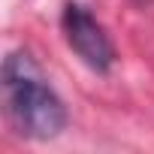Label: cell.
I'll list each match as a JSON object with an SVG mask.
<instances>
[{
	"mask_svg": "<svg viewBox=\"0 0 154 154\" xmlns=\"http://www.w3.org/2000/svg\"><path fill=\"white\" fill-rule=\"evenodd\" d=\"M3 94L12 124L27 139H54L66 127V109L60 97L45 85L39 66L27 51H12L6 57Z\"/></svg>",
	"mask_w": 154,
	"mask_h": 154,
	"instance_id": "obj_1",
	"label": "cell"
},
{
	"mask_svg": "<svg viewBox=\"0 0 154 154\" xmlns=\"http://www.w3.org/2000/svg\"><path fill=\"white\" fill-rule=\"evenodd\" d=\"M60 24H63V36H66L69 48L82 57V63H88L97 72H106L115 63V45H112L109 33L85 6L66 3Z\"/></svg>",
	"mask_w": 154,
	"mask_h": 154,
	"instance_id": "obj_2",
	"label": "cell"
}]
</instances>
